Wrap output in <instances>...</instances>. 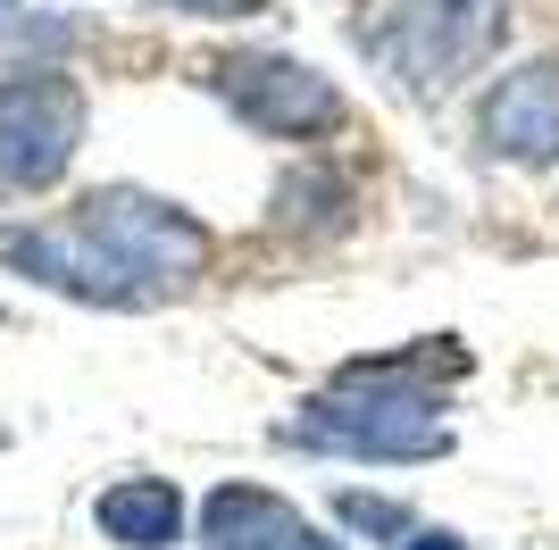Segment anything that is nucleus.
Returning <instances> with one entry per match:
<instances>
[{
	"label": "nucleus",
	"mask_w": 559,
	"mask_h": 550,
	"mask_svg": "<svg viewBox=\"0 0 559 550\" xmlns=\"http://www.w3.org/2000/svg\"><path fill=\"white\" fill-rule=\"evenodd\" d=\"M284 442L301 451H343V458H384V467H409V458H443L451 426H443V392H384V384H326L309 392L293 426H276Z\"/></svg>",
	"instance_id": "obj_1"
},
{
	"label": "nucleus",
	"mask_w": 559,
	"mask_h": 550,
	"mask_svg": "<svg viewBox=\"0 0 559 550\" xmlns=\"http://www.w3.org/2000/svg\"><path fill=\"white\" fill-rule=\"evenodd\" d=\"M68 217L93 234V242H100V251H109L126 275H134V292H142V300L185 292L192 275L210 267V226H201L192 208L159 201V192H134V183H100V192H84Z\"/></svg>",
	"instance_id": "obj_2"
},
{
	"label": "nucleus",
	"mask_w": 559,
	"mask_h": 550,
	"mask_svg": "<svg viewBox=\"0 0 559 550\" xmlns=\"http://www.w3.org/2000/svg\"><path fill=\"white\" fill-rule=\"evenodd\" d=\"M501 34H510L501 0H393L376 25V59L401 75V92L443 100L501 50Z\"/></svg>",
	"instance_id": "obj_3"
},
{
	"label": "nucleus",
	"mask_w": 559,
	"mask_h": 550,
	"mask_svg": "<svg viewBox=\"0 0 559 550\" xmlns=\"http://www.w3.org/2000/svg\"><path fill=\"white\" fill-rule=\"evenodd\" d=\"M210 92L267 142H326L350 117L334 75H318L309 59H284V50H226L210 68Z\"/></svg>",
	"instance_id": "obj_4"
},
{
	"label": "nucleus",
	"mask_w": 559,
	"mask_h": 550,
	"mask_svg": "<svg viewBox=\"0 0 559 550\" xmlns=\"http://www.w3.org/2000/svg\"><path fill=\"white\" fill-rule=\"evenodd\" d=\"M84 142V92L59 68H17L0 84V192H50Z\"/></svg>",
	"instance_id": "obj_5"
},
{
	"label": "nucleus",
	"mask_w": 559,
	"mask_h": 550,
	"mask_svg": "<svg viewBox=\"0 0 559 550\" xmlns=\"http://www.w3.org/2000/svg\"><path fill=\"white\" fill-rule=\"evenodd\" d=\"M0 267L34 275V284H50V292H68V300H93V309H151V300L134 292V275L117 267V259L100 251V242L75 226V217L0 226Z\"/></svg>",
	"instance_id": "obj_6"
},
{
	"label": "nucleus",
	"mask_w": 559,
	"mask_h": 550,
	"mask_svg": "<svg viewBox=\"0 0 559 550\" xmlns=\"http://www.w3.org/2000/svg\"><path fill=\"white\" fill-rule=\"evenodd\" d=\"M476 151L501 167H559V50L518 59L476 100Z\"/></svg>",
	"instance_id": "obj_7"
},
{
	"label": "nucleus",
	"mask_w": 559,
	"mask_h": 550,
	"mask_svg": "<svg viewBox=\"0 0 559 550\" xmlns=\"http://www.w3.org/2000/svg\"><path fill=\"white\" fill-rule=\"evenodd\" d=\"M201 542L210 550H301L309 526L284 492H259V483H217L201 501Z\"/></svg>",
	"instance_id": "obj_8"
},
{
	"label": "nucleus",
	"mask_w": 559,
	"mask_h": 550,
	"mask_svg": "<svg viewBox=\"0 0 559 550\" xmlns=\"http://www.w3.org/2000/svg\"><path fill=\"white\" fill-rule=\"evenodd\" d=\"M93 526L117 550H167V542H185V492L167 476H126L93 501Z\"/></svg>",
	"instance_id": "obj_9"
},
{
	"label": "nucleus",
	"mask_w": 559,
	"mask_h": 550,
	"mask_svg": "<svg viewBox=\"0 0 559 550\" xmlns=\"http://www.w3.org/2000/svg\"><path fill=\"white\" fill-rule=\"evenodd\" d=\"M467 375V350L451 334H426L409 350H376V359H343L334 367V384H384V392H443Z\"/></svg>",
	"instance_id": "obj_10"
},
{
	"label": "nucleus",
	"mask_w": 559,
	"mask_h": 550,
	"mask_svg": "<svg viewBox=\"0 0 559 550\" xmlns=\"http://www.w3.org/2000/svg\"><path fill=\"white\" fill-rule=\"evenodd\" d=\"M350 217V183L334 167H301V176L276 183V226H301V234H334Z\"/></svg>",
	"instance_id": "obj_11"
},
{
	"label": "nucleus",
	"mask_w": 559,
	"mask_h": 550,
	"mask_svg": "<svg viewBox=\"0 0 559 550\" xmlns=\"http://www.w3.org/2000/svg\"><path fill=\"white\" fill-rule=\"evenodd\" d=\"M334 517H343L350 534H368V542H393V550L418 534V509L384 501V492H343V501H334Z\"/></svg>",
	"instance_id": "obj_12"
},
{
	"label": "nucleus",
	"mask_w": 559,
	"mask_h": 550,
	"mask_svg": "<svg viewBox=\"0 0 559 550\" xmlns=\"http://www.w3.org/2000/svg\"><path fill=\"white\" fill-rule=\"evenodd\" d=\"M151 9H176V17H267V0H151Z\"/></svg>",
	"instance_id": "obj_13"
},
{
	"label": "nucleus",
	"mask_w": 559,
	"mask_h": 550,
	"mask_svg": "<svg viewBox=\"0 0 559 550\" xmlns=\"http://www.w3.org/2000/svg\"><path fill=\"white\" fill-rule=\"evenodd\" d=\"M401 550H467V542H460V534H451V526H418V534H409V542H401Z\"/></svg>",
	"instance_id": "obj_14"
},
{
	"label": "nucleus",
	"mask_w": 559,
	"mask_h": 550,
	"mask_svg": "<svg viewBox=\"0 0 559 550\" xmlns=\"http://www.w3.org/2000/svg\"><path fill=\"white\" fill-rule=\"evenodd\" d=\"M301 550H343V542H326V534H309V542H301Z\"/></svg>",
	"instance_id": "obj_15"
},
{
	"label": "nucleus",
	"mask_w": 559,
	"mask_h": 550,
	"mask_svg": "<svg viewBox=\"0 0 559 550\" xmlns=\"http://www.w3.org/2000/svg\"><path fill=\"white\" fill-rule=\"evenodd\" d=\"M9 17H17V0H0V25H9Z\"/></svg>",
	"instance_id": "obj_16"
}]
</instances>
